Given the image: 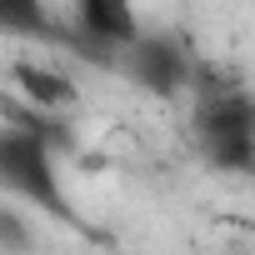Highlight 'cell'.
<instances>
[{"mask_svg":"<svg viewBox=\"0 0 255 255\" xmlns=\"http://www.w3.org/2000/svg\"><path fill=\"white\" fill-rule=\"evenodd\" d=\"M0 195H10L15 205H30V210H45L55 220L75 215L60 165H55V140L10 115L0 125Z\"/></svg>","mask_w":255,"mask_h":255,"instance_id":"cell-2","label":"cell"},{"mask_svg":"<svg viewBox=\"0 0 255 255\" xmlns=\"http://www.w3.org/2000/svg\"><path fill=\"white\" fill-rule=\"evenodd\" d=\"M115 70H125L140 90H150L155 100H175V95H190L200 60L175 35H140L135 45L120 50V65Z\"/></svg>","mask_w":255,"mask_h":255,"instance_id":"cell-3","label":"cell"},{"mask_svg":"<svg viewBox=\"0 0 255 255\" xmlns=\"http://www.w3.org/2000/svg\"><path fill=\"white\" fill-rule=\"evenodd\" d=\"M0 35H35V40H65L60 25H50L45 0H0Z\"/></svg>","mask_w":255,"mask_h":255,"instance_id":"cell-6","label":"cell"},{"mask_svg":"<svg viewBox=\"0 0 255 255\" xmlns=\"http://www.w3.org/2000/svg\"><path fill=\"white\" fill-rule=\"evenodd\" d=\"M75 50H90L85 60L120 65V50L140 40L135 0H75V30L65 35Z\"/></svg>","mask_w":255,"mask_h":255,"instance_id":"cell-4","label":"cell"},{"mask_svg":"<svg viewBox=\"0 0 255 255\" xmlns=\"http://www.w3.org/2000/svg\"><path fill=\"white\" fill-rule=\"evenodd\" d=\"M10 80H15V90H20L30 105H40V110H65V105H75V95H80L65 70H50V65H40V60H15V65H10Z\"/></svg>","mask_w":255,"mask_h":255,"instance_id":"cell-5","label":"cell"},{"mask_svg":"<svg viewBox=\"0 0 255 255\" xmlns=\"http://www.w3.org/2000/svg\"><path fill=\"white\" fill-rule=\"evenodd\" d=\"M35 245V230L25 215H15L10 205H0V250H30Z\"/></svg>","mask_w":255,"mask_h":255,"instance_id":"cell-7","label":"cell"},{"mask_svg":"<svg viewBox=\"0 0 255 255\" xmlns=\"http://www.w3.org/2000/svg\"><path fill=\"white\" fill-rule=\"evenodd\" d=\"M195 150L220 175H255V95L220 70L200 65L190 85Z\"/></svg>","mask_w":255,"mask_h":255,"instance_id":"cell-1","label":"cell"}]
</instances>
